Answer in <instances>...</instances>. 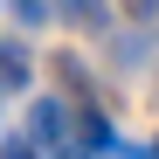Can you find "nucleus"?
<instances>
[{"mask_svg": "<svg viewBox=\"0 0 159 159\" xmlns=\"http://www.w3.org/2000/svg\"><path fill=\"white\" fill-rule=\"evenodd\" d=\"M48 14L69 21V28H83V35H97L104 21H111V7H104V0H48Z\"/></svg>", "mask_w": 159, "mask_h": 159, "instance_id": "1", "label": "nucleus"}, {"mask_svg": "<svg viewBox=\"0 0 159 159\" xmlns=\"http://www.w3.org/2000/svg\"><path fill=\"white\" fill-rule=\"evenodd\" d=\"M28 145H69V111H62V104H35V139Z\"/></svg>", "mask_w": 159, "mask_h": 159, "instance_id": "2", "label": "nucleus"}, {"mask_svg": "<svg viewBox=\"0 0 159 159\" xmlns=\"http://www.w3.org/2000/svg\"><path fill=\"white\" fill-rule=\"evenodd\" d=\"M0 90H28V48H21V42H0Z\"/></svg>", "mask_w": 159, "mask_h": 159, "instance_id": "3", "label": "nucleus"}, {"mask_svg": "<svg viewBox=\"0 0 159 159\" xmlns=\"http://www.w3.org/2000/svg\"><path fill=\"white\" fill-rule=\"evenodd\" d=\"M7 7L28 21V28H42V21H48V0H7Z\"/></svg>", "mask_w": 159, "mask_h": 159, "instance_id": "4", "label": "nucleus"}, {"mask_svg": "<svg viewBox=\"0 0 159 159\" xmlns=\"http://www.w3.org/2000/svg\"><path fill=\"white\" fill-rule=\"evenodd\" d=\"M125 14L131 21H159V0H125Z\"/></svg>", "mask_w": 159, "mask_h": 159, "instance_id": "5", "label": "nucleus"}, {"mask_svg": "<svg viewBox=\"0 0 159 159\" xmlns=\"http://www.w3.org/2000/svg\"><path fill=\"white\" fill-rule=\"evenodd\" d=\"M0 159H42V152H35L28 139H7V145H0Z\"/></svg>", "mask_w": 159, "mask_h": 159, "instance_id": "6", "label": "nucleus"}, {"mask_svg": "<svg viewBox=\"0 0 159 159\" xmlns=\"http://www.w3.org/2000/svg\"><path fill=\"white\" fill-rule=\"evenodd\" d=\"M56 159H97V152H90V145H76V139H69V145H56Z\"/></svg>", "mask_w": 159, "mask_h": 159, "instance_id": "7", "label": "nucleus"}]
</instances>
